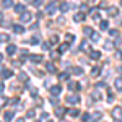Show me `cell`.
<instances>
[{
	"mask_svg": "<svg viewBox=\"0 0 122 122\" xmlns=\"http://www.w3.org/2000/svg\"><path fill=\"white\" fill-rule=\"evenodd\" d=\"M90 57L94 59V60H98V59L101 57V52H98V51H91V52H90Z\"/></svg>",
	"mask_w": 122,
	"mask_h": 122,
	"instance_id": "obj_19",
	"label": "cell"
},
{
	"mask_svg": "<svg viewBox=\"0 0 122 122\" xmlns=\"http://www.w3.org/2000/svg\"><path fill=\"white\" fill-rule=\"evenodd\" d=\"M5 103H7V98L0 96V106H5Z\"/></svg>",
	"mask_w": 122,
	"mask_h": 122,
	"instance_id": "obj_36",
	"label": "cell"
},
{
	"mask_svg": "<svg viewBox=\"0 0 122 122\" xmlns=\"http://www.w3.org/2000/svg\"><path fill=\"white\" fill-rule=\"evenodd\" d=\"M47 122H54V121H47Z\"/></svg>",
	"mask_w": 122,
	"mask_h": 122,
	"instance_id": "obj_57",
	"label": "cell"
},
{
	"mask_svg": "<svg viewBox=\"0 0 122 122\" xmlns=\"http://www.w3.org/2000/svg\"><path fill=\"white\" fill-rule=\"evenodd\" d=\"M107 11H109V15H111V16H116V15H117V7H111Z\"/></svg>",
	"mask_w": 122,
	"mask_h": 122,
	"instance_id": "obj_28",
	"label": "cell"
},
{
	"mask_svg": "<svg viewBox=\"0 0 122 122\" xmlns=\"http://www.w3.org/2000/svg\"><path fill=\"white\" fill-rule=\"evenodd\" d=\"M11 75H13V72L8 70V68H3V70H2V78H10Z\"/></svg>",
	"mask_w": 122,
	"mask_h": 122,
	"instance_id": "obj_13",
	"label": "cell"
},
{
	"mask_svg": "<svg viewBox=\"0 0 122 122\" xmlns=\"http://www.w3.org/2000/svg\"><path fill=\"white\" fill-rule=\"evenodd\" d=\"M49 47H51V44H49V42H42V49H49Z\"/></svg>",
	"mask_w": 122,
	"mask_h": 122,
	"instance_id": "obj_41",
	"label": "cell"
},
{
	"mask_svg": "<svg viewBox=\"0 0 122 122\" xmlns=\"http://www.w3.org/2000/svg\"><path fill=\"white\" fill-rule=\"evenodd\" d=\"M65 112H67V109H65V107H62V106H57V107H56V116H57V117L64 116Z\"/></svg>",
	"mask_w": 122,
	"mask_h": 122,
	"instance_id": "obj_9",
	"label": "cell"
},
{
	"mask_svg": "<svg viewBox=\"0 0 122 122\" xmlns=\"http://www.w3.org/2000/svg\"><path fill=\"white\" fill-rule=\"evenodd\" d=\"M31 62H34V64H39V62H42V56H36V54H33V56L28 57Z\"/></svg>",
	"mask_w": 122,
	"mask_h": 122,
	"instance_id": "obj_8",
	"label": "cell"
},
{
	"mask_svg": "<svg viewBox=\"0 0 122 122\" xmlns=\"http://www.w3.org/2000/svg\"><path fill=\"white\" fill-rule=\"evenodd\" d=\"M13 7V0H2V8H10Z\"/></svg>",
	"mask_w": 122,
	"mask_h": 122,
	"instance_id": "obj_14",
	"label": "cell"
},
{
	"mask_svg": "<svg viewBox=\"0 0 122 122\" xmlns=\"http://www.w3.org/2000/svg\"><path fill=\"white\" fill-rule=\"evenodd\" d=\"M112 116L116 119H122V107H114L112 109Z\"/></svg>",
	"mask_w": 122,
	"mask_h": 122,
	"instance_id": "obj_7",
	"label": "cell"
},
{
	"mask_svg": "<svg viewBox=\"0 0 122 122\" xmlns=\"http://www.w3.org/2000/svg\"><path fill=\"white\" fill-rule=\"evenodd\" d=\"M104 47H106V49H112V42H106Z\"/></svg>",
	"mask_w": 122,
	"mask_h": 122,
	"instance_id": "obj_42",
	"label": "cell"
},
{
	"mask_svg": "<svg viewBox=\"0 0 122 122\" xmlns=\"http://www.w3.org/2000/svg\"><path fill=\"white\" fill-rule=\"evenodd\" d=\"M65 103H68V104L80 103V96H78V94H68V96L65 98Z\"/></svg>",
	"mask_w": 122,
	"mask_h": 122,
	"instance_id": "obj_1",
	"label": "cell"
},
{
	"mask_svg": "<svg viewBox=\"0 0 122 122\" xmlns=\"http://www.w3.org/2000/svg\"><path fill=\"white\" fill-rule=\"evenodd\" d=\"M67 49H68V42H64L62 46L59 47V52H60V54H64V52H65Z\"/></svg>",
	"mask_w": 122,
	"mask_h": 122,
	"instance_id": "obj_26",
	"label": "cell"
},
{
	"mask_svg": "<svg viewBox=\"0 0 122 122\" xmlns=\"http://www.w3.org/2000/svg\"><path fill=\"white\" fill-rule=\"evenodd\" d=\"M16 52H18V47L15 46V44H8V46H7V54H8V56H15Z\"/></svg>",
	"mask_w": 122,
	"mask_h": 122,
	"instance_id": "obj_2",
	"label": "cell"
},
{
	"mask_svg": "<svg viewBox=\"0 0 122 122\" xmlns=\"http://www.w3.org/2000/svg\"><path fill=\"white\" fill-rule=\"evenodd\" d=\"M73 39H75V36H73L72 33L65 34V42H68V44H70V42H73Z\"/></svg>",
	"mask_w": 122,
	"mask_h": 122,
	"instance_id": "obj_24",
	"label": "cell"
},
{
	"mask_svg": "<svg viewBox=\"0 0 122 122\" xmlns=\"http://www.w3.org/2000/svg\"><path fill=\"white\" fill-rule=\"evenodd\" d=\"M101 117H103V114L99 112V111H96V112L93 114V117H91V122H98V121H101Z\"/></svg>",
	"mask_w": 122,
	"mask_h": 122,
	"instance_id": "obj_15",
	"label": "cell"
},
{
	"mask_svg": "<svg viewBox=\"0 0 122 122\" xmlns=\"http://www.w3.org/2000/svg\"><path fill=\"white\" fill-rule=\"evenodd\" d=\"M10 36L7 34V33H0V42H8Z\"/></svg>",
	"mask_w": 122,
	"mask_h": 122,
	"instance_id": "obj_20",
	"label": "cell"
},
{
	"mask_svg": "<svg viewBox=\"0 0 122 122\" xmlns=\"http://www.w3.org/2000/svg\"><path fill=\"white\" fill-rule=\"evenodd\" d=\"M114 122H121V119H116V121H114Z\"/></svg>",
	"mask_w": 122,
	"mask_h": 122,
	"instance_id": "obj_53",
	"label": "cell"
},
{
	"mask_svg": "<svg viewBox=\"0 0 122 122\" xmlns=\"http://www.w3.org/2000/svg\"><path fill=\"white\" fill-rule=\"evenodd\" d=\"M68 10H70V5H68L67 2H64V3H60V11H62V13H67Z\"/></svg>",
	"mask_w": 122,
	"mask_h": 122,
	"instance_id": "obj_17",
	"label": "cell"
},
{
	"mask_svg": "<svg viewBox=\"0 0 122 122\" xmlns=\"http://www.w3.org/2000/svg\"><path fill=\"white\" fill-rule=\"evenodd\" d=\"M109 34H111V36H116V34H117V29H111Z\"/></svg>",
	"mask_w": 122,
	"mask_h": 122,
	"instance_id": "obj_46",
	"label": "cell"
},
{
	"mask_svg": "<svg viewBox=\"0 0 122 122\" xmlns=\"http://www.w3.org/2000/svg\"><path fill=\"white\" fill-rule=\"evenodd\" d=\"M83 33H85V34H91V33H93V29H91V28H85Z\"/></svg>",
	"mask_w": 122,
	"mask_h": 122,
	"instance_id": "obj_38",
	"label": "cell"
},
{
	"mask_svg": "<svg viewBox=\"0 0 122 122\" xmlns=\"http://www.w3.org/2000/svg\"><path fill=\"white\" fill-rule=\"evenodd\" d=\"M80 8H81V11H86V10H88V7H86V5H81Z\"/></svg>",
	"mask_w": 122,
	"mask_h": 122,
	"instance_id": "obj_50",
	"label": "cell"
},
{
	"mask_svg": "<svg viewBox=\"0 0 122 122\" xmlns=\"http://www.w3.org/2000/svg\"><path fill=\"white\" fill-rule=\"evenodd\" d=\"M59 78H60V80H67V78H68V73H60Z\"/></svg>",
	"mask_w": 122,
	"mask_h": 122,
	"instance_id": "obj_35",
	"label": "cell"
},
{
	"mask_svg": "<svg viewBox=\"0 0 122 122\" xmlns=\"http://www.w3.org/2000/svg\"><path fill=\"white\" fill-rule=\"evenodd\" d=\"M67 114H68V116H78V114H80V111H78V109H68V111H67Z\"/></svg>",
	"mask_w": 122,
	"mask_h": 122,
	"instance_id": "obj_29",
	"label": "cell"
},
{
	"mask_svg": "<svg viewBox=\"0 0 122 122\" xmlns=\"http://www.w3.org/2000/svg\"><path fill=\"white\" fill-rule=\"evenodd\" d=\"M121 73H122V67H121Z\"/></svg>",
	"mask_w": 122,
	"mask_h": 122,
	"instance_id": "obj_56",
	"label": "cell"
},
{
	"mask_svg": "<svg viewBox=\"0 0 122 122\" xmlns=\"http://www.w3.org/2000/svg\"><path fill=\"white\" fill-rule=\"evenodd\" d=\"M121 23H122V21H121Z\"/></svg>",
	"mask_w": 122,
	"mask_h": 122,
	"instance_id": "obj_60",
	"label": "cell"
},
{
	"mask_svg": "<svg viewBox=\"0 0 122 122\" xmlns=\"http://www.w3.org/2000/svg\"><path fill=\"white\" fill-rule=\"evenodd\" d=\"M51 103H52V106H57V99H56V98H54V96L51 98Z\"/></svg>",
	"mask_w": 122,
	"mask_h": 122,
	"instance_id": "obj_44",
	"label": "cell"
},
{
	"mask_svg": "<svg viewBox=\"0 0 122 122\" xmlns=\"http://www.w3.org/2000/svg\"><path fill=\"white\" fill-rule=\"evenodd\" d=\"M13 116H15V114L11 112V111H7V112L3 114V117H5V122H11V119H13Z\"/></svg>",
	"mask_w": 122,
	"mask_h": 122,
	"instance_id": "obj_16",
	"label": "cell"
},
{
	"mask_svg": "<svg viewBox=\"0 0 122 122\" xmlns=\"http://www.w3.org/2000/svg\"><path fill=\"white\" fill-rule=\"evenodd\" d=\"M114 86H116V90L121 91V90H122V78H117V80L114 81Z\"/></svg>",
	"mask_w": 122,
	"mask_h": 122,
	"instance_id": "obj_21",
	"label": "cell"
},
{
	"mask_svg": "<svg viewBox=\"0 0 122 122\" xmlns=\"http://www.w3.org/2000/svg\"><path fill=\"white\" fill-rule=\"evenodd\" d=\"M121 42H122V41H121L119 38H117V39H116V42H114V46H117V47H119V46H121Z\"/></svg>",
	"mask_w": 122,
	"mask_h": 122,
	"instance_id": "obj_45",
	"label": "cell"
},
{
	"mask_svg": "<svg viewBox=\"0 0 122 122\" xmlns=\"http://www.w3.org/2000/svg\"><path fill=\"white\" fill-rule=\"evenodd\" d=\"M16 122H26V119H25V117H18V119H16Z\"/></svg>",
	"mask_w": 122,
	"mask_h": 122,
	"instance_id": "obj_48",
	"label": "cell"
},
{
	"mask_svg": "<svg viewBox=\"0 0 122 122\" xmlns=\"http://www.w3.org/2000/svg\"><path fill=\"white\" fill-rule=\"evenodd\" d=\"M15 13H20V15H23V13H25V5H21V3H16V5H15Z\"/></svg>",
	"mask_w": 122,
	"mask_h": 122,
	"instance_id": "obj_10",
	"label": "cell"
},
{
	"mask_svg": "<svg viewBox=\"0 0 122 122\" xmlns=\"http://www.w3.org/2000/svg\"><path fill=\"white\" fill-rule=\"evenodd\" d=\"M107 101L111 103V101H114V94L112 93H109V96H107Z\"/></svg>",
	"mask_w": 122,
	"mask_h": 122,
	"instance_id": "obj_43",
	"label": "cell"
},
{
	"mask_svg": "<svg viewBox=\"0 0 122 122\" xmlns=\"http://www.w3.org/2000/svg\"><path fill=\"white\" fill-rule=\"evenodd\" d=\"M99 28L103 29V31H106V29L109 28V23H107V21H106V20H103V21H101V23H99Z\"/></svg>",
	"mask_w": 122,
	"mask_h": 122,
	"instance_id": "obj_23",
	"label": "cell"
},
{
	"mask_svg": "<svg viewBox=\"0 0 122 122\" xmlns=\"http://www.w3.org/2000/svg\"><path fill=\"white\" fill-rule=\"evenodd\" d=\"M2 62H3V56L0 54V64H2Z\"/></svg>",
	"mask_w": 122,
	"mask_h": 122,
	"instance_id": "obj_52",
	"label": "cell"
},
{
	"mask_svg": "<svg viewBox=\"0 0 122 122\" xmlns=\"http://www.w3.org/2000/svg\"><path fill=\"white\" fill-rule=\"evenodd\" d=\"M31 20H33V15H31L29 11H25V13L21 15V21H23V23H29Z\"/></svg>",
	"mask_w": 122,
	"mask_h": 122,
	"instance_id": "obj_6",
	"label": "cell"
},
{
	"mask_svg": "<svg viewBox=\"0 0 122 122\" xmlns=\"http://www.w3.org/2000/svg\"><path fill=\"white\" fill-rule=\"evenodd\" d=\"M31 94H33V96H36V94H38V90H36V88H33V90H31Z\"/></svg>",
	"mask_w": 122,
	"mask_h": 122,
	"instance_id": "obj_47",
	"label": "cell"
},
{
	"mask_svg": "<svg viewBox=\"0 0 122 122\" xmlns=\"http://www.w3.org/2000/svg\"><path fill=\"white\" fill-rule=\"evenodd\" d=\"M3 90H5V85L0 83V94H2V91H3Z\"/></svg>",
	"mask_w": 122,
	"mask_h": 122,
	"instance_id": "obj_49",
	"label": "cell"
},
{
	"mask_svg": "<svg viewBox=\"0 0 122 122\" xmlns=\"http://www.w3.org/2000/svg\"><path fill=\"white\" fill-rule=\"evenodd\" d=\"M73 20H75V21H83V20H85V15H81V13H76L75 16H73Z\"/></svg>",
	"mask_w": 122,
	"mask_h": 122,
	"instance_id": "obj_30",
	"label": "cell"
},
{
	"mask_svg": "<svg viewBox=\"0 0 122 122\" xmlns=\"http://www.w3.org/2000/svg\"><path fill=\"white\" fill-rule=\"evenodd\" d=\"M72 72L75 75H83V68H80V67H72Z\"/></svg>",
	"mask_w": 122,
	"mask_h": 122,
	"instance_id": "obj_22",
	"label": "cell"
},
{
	"mask_svg": "<svg viewBox=\"0 0 122 122\" xmlns=\"http://www.w3.org/2000/svg\"><path fill=\"white\" fill-rule=\"evenodd\" d=\"M99 75V67H93L91 68V76H98Z\"/></svg>",
	"mask_w": 122,
	"mask_h": 122,
	"instance_id": "obj_27",
	"label": "cell"
},
{
	"mask_svg": "<svg viewBox=\"0 0 122 122\" xmlns=\"http://www.w3.org/2000/svg\"><path fill=\"white\" fill-rule=\"evenodd\" d=\"M80 51H83V52H91V46H90V42H88V41H81V44H80Z\"/></svg>",
	"mask_w": 122,
	"mask_h": 122,
	"instance_id": "obj_3",
	"label": "cell"
},
{
	"mask_svg": "<svg viewBox=\"0 0 122 122\" xmlns=\"http://www.w3.org/2000/svg\"><path fill=\"white\" fill-rule=\"evenodd\" d=\"M91 41H93V42H98V41H99V34H98V33H91Z\"/></svg>",
	"mask_w": 122,
	"mask_h": 122,
	"instance_id": "obj_31",
	"label": "cell"
},
{
	"mask_svg": "<svg viewBox=\"0 0 122 122\" xmlns=\"http://www.w3.org/2000/svg\"><path fill=\"white\" fill-rule=\"evenodd\" d=\"M20 80H21V81H26V73L21 72V73H20Z\"/></svg>",
	"mask_w": 122,
	"mask_h": 122,
	"instance_id": "obj_37",
	"label": "cell"
},
{
	"mask_svg": "<svg viewBox=\"0 0 122 122\" xmlns=\"http://www.w3.org/2000/svg\"><path fill=\"white\" fill-rule=\"evenodd\" d=\"M117 57H119V59H122V51H119V52H117Z\"/></svg>",
	"mask_w": 122,
	"mask_h": 122,
	"instance_id": "obj_51",
	"label": "cell"
},
{
	"mask_svg": "<svg viewBox=\"0 0 122 122\" xmlns=\"http://www.w3.org/2000/svg\"><path fill=\"white\" fill-rule=\"evenodd\" d=\"M60 122H68V121H65V119H62V121H60Z\"/></svg>",
	"mask_w": 122,
	"mask_h": 122,
	"instance_id": "obj_54",
	"label": "cell"
},
{
	"mask_svg": "<svg viewBox=\"0 0 122 122\" xmlns=\"http://www.w3.org/2000/svg\"><path fill=\"white\" fill-rule=\"evenodd\" d=\"M121 5H122V2H121Z\"/></svg>",
	"mask_w": 122,
	"mask_h": 122,
	"instance_id": "obj_59",
	"label": "cell"
},
{
	"mask_svg": "<svg viewBox=\"0 0 122 122\" xmlns=\"http://www.w3.org/2000/svg\"><path fill=\"white\" fill-rule=\"evenodd\" d=\"M29 42H31V44H38V42H39V38H38V36H34V38H31V41H29Z\"/></svg>",
	"mask_w": 122,
	"mask_h": 122,
	"instance_id": "obj_33",
	"label": "cell"
},
{
	"mask_svg": "<svg viewBox=\"0 0 122 122\" xmlns=\"http://www.w3.org/2000/svg\"><path fill=\"white\" fill-rule=\"evenodd\" d=\"M34 122H41V121H34Z\"/></svg>",
	"mask_w": 122,
	"mask_h": 122,
	"instance_id": "obj_58",
	"label": "cell"
},
{
	"mask_svg": "<svg viewBox=\"0 0 122 122\" xmlns=\"http://www.w3.org/2000/svg\"><path fill=\"white\" fill-rule=\"evenodd\" d=\"M56 11H57V7H56V3H54V2L47 5V8H46V13H47V15H54Z\"/></svg>",
	"mask_w": 122,
	"mask_h": 122,
	"instance_id": "obj_4",
	"label": "cell"
},
{
	"mask_svg": "<svg viewBox=\"0 0 122 122\" xmlns=\"http://www.w3.org/2000/svg\"><path fill=\"white\" fill-rule=\"evenodd\" d=\"M2 20H3V16H2V15H0V21H2Z\"/></svg>",
	"mask_w": 122,
	"mask_h": 122,
	"instance_id": "obj_55",
	"label": "cell"
},
{
	"mask_svg": "<svg viewBox=\"0 0 122 122\" xmlns=\"http://www.w3.org/2000/svg\"><path fill=\"white\" fill-rule=\"evenodd\" d=\"M46 70L49 72V73H54V72H56V65H54L52 62H47L46 64Z\"/></svg>",
	"mask_w": 122,
	"mask_h": 122,
	"instance_id": "obj_12",
	"label": "cell"
},
{
	"mask_svg": "<svg viewBox=\"0 0 122 122\" xmlns=\"http://www.w3.org/2000/svg\"><path fill=\"white\" fill-rule=\"evenodd\" d=\"M60 91H62L60 85H54V86L51 88V94H52V96H59V94H60Z\"/></svg>",
	"mask_w": 122,
	"mask_h": 122,
	"instance_id": "obj_5",
	"label": "cell"
},
{
	"mask_svg": "<svg viewBox=\"0 0 122 122\" xmlns=\"http://www.w3.org/2000/svg\"><path fill=\"white\" fill-rule=\"evenodd\" d=\"M68 88H70V90H80L81 86H80V83H75V81H68Z\"/></svg>",
	"mask_w": 122,
	"mask_h": 122,
	"instance_id": "obj_18",
	"label": "cell"
},
{
	"mask_svg": "<svg viewBox=\"0 0 122 122\" xmlns=\"http://www.w3.org/2000/svg\"><path fill=\"white\" fill-rule=\"evenodd\" d=\"M13 31H15L16 34H23V33H25V28H23L21 25H13Z\"/></svg>",
	"mask_w": 122,
	"mask_h": 122,
	"instance_id": "obj_11",
	"label": "cell"
},
{
	"mask_svg": "<svg viewBox=\"0 0 122 122\" xmlns=\"http://www.w3.org/2000/svg\"><path fill=\"white\" fill-rule=\"evenodd\" d=\"M33 3H34V7H39L42 3V0H33Z\"/></svg>",
	"mask_w": 122,
	"mask_h": 122,
	"instance_id": "obj_39",
	"label": "cell"
},
{
	"mask_svg": "<svg viewBox=\"0 0 122 122\" xmlns=\"http://www.w3.org/2000/svg\"><path fill=\"white\" fill-rule=\"evenodd\" d=\"M36 116V111L34 109H28V112H26V117H34Z\"/></svg>",
	"mask_w": 122,
	"mask_h": 122,
	"instance_id": "obj_32",
	"label": "cell"
},
{
	"mask_svg": "<svg viewBox=\"0 0 122 122\" xmlns=\"http://www.w3.org/2000/svg\"><path fill=\"white\" fill-rule=\"evenodd\" d=\"M81 119H83V122L90 121V114H83V117H81Z\"/></svg>",
	"mask_w": 122,
	"mask_h": 122,
	"instance_id": "obj_40",
	"label": "cell"
},
{
	"mask_svg": "<svg viewBox=\"0 0 122 122\" xmlns=\"http://www.w3.org/2000/svg\"><path fill=\"white\" fill-rule=\"evenodd\" d=\"M91 98H93L94 101H99V99H101V93H99V91H93V93H91Z\"/></svg>",
	"mask_w": 122,
	"mask_h": 122,
	"instance_id": "obj_25",
	"label": "cell"
},
{
	"mask_svg": "<svg viewBox=\"0 0 122 122\" xmlns=\"http://www.w3.org/2000/svg\"><path fill=\"white\" fill-rule=\"evenodd\" d=\"M57 42H59V38L57 36H52L51 38V44H57Z\"/></svg>",
	"mask_w": 122,
	"mask_h": 122,
	"instance_id": "obj_34",
	"label": "cell"
}]
</instances>
